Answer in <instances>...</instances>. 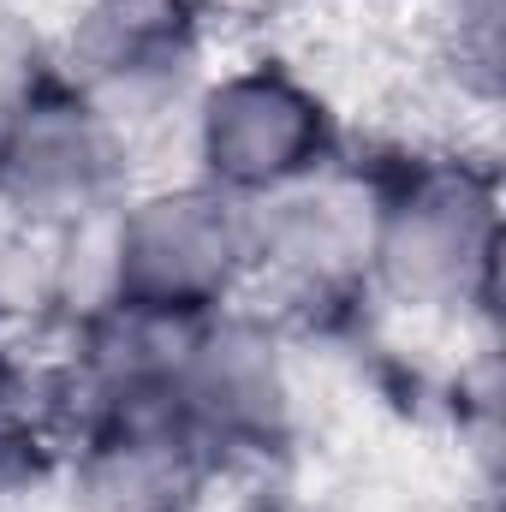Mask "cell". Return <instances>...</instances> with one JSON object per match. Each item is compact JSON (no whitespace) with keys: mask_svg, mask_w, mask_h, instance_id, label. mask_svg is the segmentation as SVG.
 Listing matches in <instances>:
<instances>
[{"mask_svg":"<svg viewBox=\"0 0 506 512\" xmlns=\"http://www.w3.org/2000/svg\"><path fill=\"white\" fill-rule=\"evenodd\" d=\"M114 304L197 322L227 310L251 286V203L185 173L131 185L108 221Z\"/></svg>","mask_w":506,"mask_h":512,"instance_id":"2","label":"cell"},{"mask_svg":"<svg viewBox=\"0 0 506 512\" xmlns=\"http://www.w3.org/2000/svg\"><path fill=\"white\" fill-rule=\"evenodd\" d=\"M435 72L459 102L495 108L506 54V0H417Z\"/></svg>","mask_w":506,"mask_h":512,"instance_id":"10","label":"cell"},{"mask_svg":"<svg viewBox=\"0 0 506 512\" xmlns=\"http://www.w3.org/2000/svg\"><path fill=\"white\" fill-rule=\"evenodd\" d=\"M137 185V143L60 78L0 137V215L36 233L108 221Z\"/></svg>","mask_w":506,"mask_h":512,"instance_id":"7","label":"cell"},{"mask_svg":"<svg viewBox=\"0 0 506 512\" xmlns=\"http://www.w3.org/2000/svg\"><path fill=\"white\" fill-rule=\"evenodd\" d=\"M495 274H501L495 167L471 155H435L381 179L370 298L411 316L465 322L495 310Z\"/></svg>","mask_w":506,"mask_h":512,"instance_id":"1","label":"cell"},{"mask_svg":"<svg viewBox=\"0 0 506 512\" xmlns=\"http://www.w3.org/2000/svg\"><path fill=\"white\" fill-rule=\"evenodd\" d=\"M54 78L131 143L185 131L209 78V18L197 0H84L54 42Z\"/></svg>","mask_w":506,"mask_h":512,"instance_id":"4","label":"cell"},{"mask_svg":"<svg viewBox=\"0 0 506 512\" xmlns=\"http://www.w3.org/2000/svg\"><path fill=\"white\" fill-rule=\"evenodd\" d=\"M48 477H60V423L48 405V376L0 346V507L30 501Z\"/></svg>","mask_w":506,"mask_h":512,"instance_id":"9","label":"cell"},{"mask_svg":"<svg viewBox=\"0 0 506 512\" xmlns=\"http://www.w3.org/2000/svg\"><path fill=\"white\" fill-rule=\"evenodd\" d=\"M381 179L340 167V155L251 203V286L286 334L298 322L346 316L370 304V245H376Z\"/></svg>","mask_w":506,"mask_h":512,"instance_id":"3","label":"cell"},{"mask_svg":"<svg viewBox=\"0 0 506 512\" xmlns=\"http://www.w3.org/2000/svg\"><path fill=\"white\" fill-rule=\"evenodd\" d=\"M66 328V298H60V245L54 233L18 227L0 215V346L24 334Z\"/></svg>","mask_w":506,"mask_h":512,"instance_id":"11","label":"cell"},{"mask_svg":"<svg viewBox=\"0 0 506 512\" xmlns=\"http://www.w3.org/2000/svg\"><path fill=\"white\" fill-rule=\"evenodd\" d=\"M191 173L221 185L227 197L256 203L340 155L334 102L292 60L256 54L203 78L185 114Z\"/></svg>","mask_w":506,"mask_h":512,"instance_id":"5","label":"cell"},{"mask_svg":"<svg viewBox=\"0 0 506 512\" xmlns=\"http://www.w3.org/2000/svg\"><path fill=\"white\" fill-rule=\"evenodd\" d=\"M54 84V48L12 12H0V137L30 108L36 90Z\"/></svg>","mask_w":506,"mask_h":512,"instance_id":"12","label":"cell"},{"mask_svg":"<svg viewBox=\"0 0 506 512\" xmlns=\"http://www.w3.org/2000/svg\"><path fill=\"white\" fill-rule=\"evenodd\" d=\"M173 405L197 447L221 465L274 459L298 435V370H292V334L256 310L227 304L185 328Z\"/></svg>","mask_w":506,"mask_h":512,"instance_id":"6","label":"cell"},{"mask_svg":"<svg viewBox=\"0 0 506 512\" xmlns=\"http://www.w3.org/2000/svg\"><path fill=\"white\" fill-rule=\"evenodd\" d=\"M209 477L215 459L185 429L173 393L114 405L60 447L72 512H191Z\"/></svg>","mask_w":506,"mask_h":512,"instance_id":"8","label":"cell"}]
</instances>
